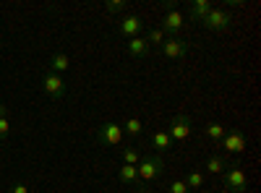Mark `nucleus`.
<instances>
[{
	"mask_svg": "<svg viewBox=\"0 0 261 193\" xmlns=\"http://www.w3.org/2000/svg\"><path fill=\"white\" fill-rule=\"evenodd\" d=\"M136 170H139V183H141V180H144V183H151V180L162 178V173H165V159H162V154L141 157V162L136 164Z\"/></svg>",
	"mask_w": 261,
	"mask_h": 193,
	"instance_id": "f257e3e1",
	"label": "nucleus"
},
{
	"mask_svg": "<svg viewBox=\"0 0 261 193\" xmlns=\"http://www.w3.org/2000/svg\"><path fill=\"white\" fill-rule=\"evenodd\" d=\"M183 13L178 11V6H175V0H167V13L162 16V32H165V37H178L180 32H183Z\"/></svg>",
	"mask_w": 261,
	"mask_h": 193,
	"instance_id": "f03ea898",
	"label": "nucleus"
},
{
	"mask_svg": "<svg viewBox=\"0 0 261 193\" xmlns=\"http://www.w3.org/2000/svg\"><path fill=\"white\" fill-rule=\"evenodd\" d=\"M167 136L172 139V144H183L188 136H191V118L183 113V115H175L170 123H167Z\"/></svg>",
	"mask_w": 261,
	"mask_h": 193,
	"instance_id": "7ed1b4c3",
	"label": "nucleus"
},
{
	"mask_svg": "<svg viewBox=\"0 0 261 193\" xmlns=\"http://www.w3.org/2000/svg\"><path fill=\"white\" fill-rule=\"evenodd\" d=\"M123 136H125L123 125H118V123H102L99 131H97V141L105 144V146H120Z\"/></svg>",
	"mask_w": 261,
	"mask_h": 193,
	"instance_id": "20e7f679",
	"label": "nucleus"
},
{
	"mask_svg": "<svg viewBox=\"0 0 261 193\" xmlns=\"http://www.w3.org/2000/svg\"><path fill=\"white\" fill-rule=\"evenodd\" d=\"M230 21H232L230 11H225V8H212L201 24H204L206 29H212V32H225V29L230 26Z\"/></svg>",
	"mask_w": 261,
	"mask_h": 193,
	"instance_id": "39448f33",
	"label": "nucleus"
},
{
	"mask_svg": "<svg viewBox=\"0 0 261 193\" xmlns=\"http://www.w3.org/2000/svg\"><path fill=\"white\" fill-rule=\"evenodd\" d=\"M162 55H165L167 60H180V58H186V55H188V42L180 39V37H167V39L162 42Z\"/></svg>",
	"mask_w": 261,
	"mask_h": 193,
	"instance_id": "423d86ee",
	"label": "nucleus"
},
{
	"mask_svg": "<svg viewBox=\"0 0 261 193\" xmlns=\"http://www.w3.org/2000/svg\"><path fill=\"white\" fill-rule=\"evenodd\" d=\"M246 185H248L246 173L238 164H230L227 173H225V188L232 190V193H246Z\"/></svg>",
	"mask_w": 261,
	"mask_h": 193,
	"instance_id": "0eeeda50",
	"label": "nucleus"
},
{
	"mask_svg": "<svg viewBox=\"0 0 261 193\" xmlns=\"http://www.w3.org/2000/svg\"><path fill=\"white\" fill-rule=\"evenodd\" d=\"M42 89H45V94L50 99H63L65 97V81L58 76V73H45V78H42Z\"/></svg>",
	"mask_w": 261,
	"mask_h": 193,
	"instance_id": "6e6552de",
	"label": "nucleus"
},
{
	"mask_svg": "<svg viewBox=\"0 0 261 193\" xmlns=\"http://www.w3.org/2000/svg\"><path fill=\"white\" fill-rule=\"evenodd\" d=\"M220 144L225 146L227 154H243L248 141H246V136H243L241 131H235V128H232V131H225V139H222Z\"/></svg>",
	"mask_w": 261,
	"mask_h": 193,
	"instance_id": "1a4fd4ad",
	"label": "nucleus"
},
{
	"mask_svg": "<svg viewBox=\"0 0 261 193\" xmlns=\"http://www.w3.org/2000/svg\"><path fill=\"white\" fill-rule=\"evenodd\" d=\"M141 26H144V21H141V16H136V13L120 16V24H118L120 34H123V37H128V39H130V37H139Z\"/></svg>",
	"mask_w": 261,
	"mask_h": 193,
	"instance_id": "9d476101",
	"label": "nucleus"
},
{
	"mask_svg": "<svg viewBox=\"0 0 261 193\" xmlns=\"http://www.w3.org/2000/svg\"><path fill=\"white\" fill-rule=\"evenodd\" d=\"M125 50H128L130 58H146L151 47H149V42H146L144 37H130V39L125 42Z\"/></svg>",
	"mask_w": 261,
	"mask_h": 193,
	"instance_id": "9b49d317",
	"label": "nucleus"
},
{
	"mask_svg": "<svg viewBox=\"0 0 261 193\" xmlns=\"http://www.w3.org/2000/svg\"><path fill=\"white\" fill-rule=\"evenodd\" d=\"M212 8H214V6H212V0H193L191 8H188V16H191L193 21H199V24H201V21L206 18V13H209Z\"/></svg>",
	"mask_w": 261,
	"mask_h": 193,
	"instance_id": "f8f14e48",
	"label": "nucleus"
},
{
	"mask_svg": "<svg viewBox=\"0 0 261 193\" xmlns=\"http://www.w3.org/2000/svg\"><path fill=\"white\" fill-rule=\"evenodd\" d=\"M71 68V58L65 55V52H55V55H50V73H65Z\"/></svg>",
	"mask_w": 261,
	"mask_h": 193,
	"instance_id": "ddd939ff",
	"label": "nucleus"
},
{
	"mask_svg": "<svg viewBox=\"0 0 261 193\" xmlns=\"http://www.w3.org/2000/svg\"><path fill=\"white\" fill-rule=\"evenodd\" d=\"M206 173H212V175H222L225 173V167H230L227 164V159H225V154H212L209 159H206Z\"/></svg>",
	"mask_w": 261,
	"mask_h": 193,
	"instance_id": "4468645a",
	"label": "nucleus"
},
{
	"mask_svg": "<svg viewBox=\"0 0 261 193\" xmlns=\"http://www.w3.org/2000/svg\"><path fill=\"white\" fill-rule=\"evenodd\" d=\"M151 146H154V152H157V154L170 152V149H172V139L167 136V131H157L154 136H151Z\"/></svg>",
	"mask_w": 261,
	"mask_h": 193,
	"instance_id": "2eb2a0df",
	"label": "nucleus"
},
{
	"mask_svg": "<svg viewBox=\"0 0 261 193\" xmlns=\"http://www.w3.org/2000/svg\"><path fill=\"white\" fill-rule=\"evenodd\" d=\"M204 133H206V139H212L214 144H220V141L225 139V125L217 123V120H209V123L204 125Z\"/></svg>",
	"mask_w": 261,
	"mask_h": 193,
	"instance_id": "dca6fc26",
	"label": "nucleus"
},
{
	"mask_svg": "<svg viewBox=\"0 0 261 193\" xmlns=\"http://www.w3.org/2000/svg\"><path fill=\"white\" fill-rule=\"evenodd\" d=\"M118 178H120V183H125V185H136V183H139V170H136V164H123L120 173H118Z\"/></svg>",
	"mask_w": 261,
	"mask_h": 193,
	"instance_id": "f3484780",
	"label": "nucleus"
},
{
	"mask_svg": "<svg viewBox=\"0 0 261 193\" xmlns=\"http://www.w3.org/2000/svg\"><path fill=\"white\" fill-rule=\"evenodd\" d=\"M123 133H128L130 139H139V136L144 133V125H141V120H139V118H128V120L123 123Z\"/></svg>",
	"mask_w": 261,
	"mask_h": 193,
	"instance_id": "a211bd4d",
	"label": "nucleus"
},
{
	"mask_svg": "<svg viewBox=\"0 0 261 193\" xmlns=\"http://www.w3.org/2000/svg\"><path fill=\"white\" fill-rule=\"evenodd\" d=\"M183 183L188 185V190H199V188H204V173L201 170H191Z\"/></svg>",
	"mask_w": 261,
	"mask_h": 193,
	"instance_id": "6ab92c4d",
	"label": "nucleus"
},
{
	"mask_svg": "<svg viewBox=\"0 0 261 193\" xmlns=\"http://www.w3.org/2000/svg\"><path fill=\"white\" fill-rule=\"evenodd\" d=\"M141 162V152L134 146H125L123 149V164H139Z\"/></svg>",
	"mask_w": 261,
	"mask_h": 193,
	"instance_id": "aec40b11",
	"label": "nucleus"
},
{
	"mask_svg": "<svg viewBox=\"0 0 261 193\" xmlns=\"http://www.w3.org/2000/svg\"><path fill=\"white\" fill-rule=\"evenodd\" d=\"M144 39L149 42V47H151V45H157V47H162V42H165L167 37H165V32H162V29L157 26V29H149V34H146Z\"/></svg>",
	"mask_w": 261,
	"mask_h": 193,
	"instance_id": "412c9836",
	"label": "nucleus"
},
{
	"mask_svg": "<svg viewBox=\"0 0 261 193\" xmlns=\"http://www.w3.org/2000/svg\"><path fill=\"white\" fill-rule=\"evenodd\" d=\"M125 8H128L125 0H107V3H105V11L107 13H123Z\"/></svg>",
	"mask_w": 261,
	"mask_h": 193,
	"instance_id": "4be33fe9",
	"label": "nucleus"
},
{
	"mask_svg": "<svg viewBox=\"0 0 261 193\" xmlns=\"http://www.w3.org/2000/svg\"><path fill=\"white\" fill-rule=\"evenodd\" d=\"M167 193H191V190H188V185H186L183 180H172V183L167 185Z\"/></svg>",
	"mask_w": 261,
	"mask_h": 193,
	"instance_id": "5701e85b",
	"label": "nucleus"
},
{
	"mask_svg": "<svg viewBox=\"0 0 261 193\" xmlns=\"http://www.w3.org/2000/svg\"><path fill=\"white\" fill-rule=\"evenodd\" d=\"M8 133H11V123H8V118H0V141H6Z\"/></svg>",
	"mask_w": 261,
	"mask_h": 193,
	"instance_id": "b1692460",
	"label": "nucleus"
},
{
	"mask_svg": "<svg viewBox=\"0 0 261 193\" xmlns=\"http://www.w3.org/2000/svg\"><path fill=\"white\" fill-rule=\"evenodd\" d=\"M8 193H29V185H27V183H13V185L8 188Z\"/></svg>",
	"mask_w": 261,
	"mask_h": 193,
	"instance_id": "393cba45",
	"label": "nucleus"
},
{
	"mask_svg": "<svg viewBox=\"0 0 261 193\" xmlns=\"http://www.w3.org/2000/svg\"><path fill=\"white\" fill-rule=\"evenodd\" d=\"M0 118H8V107L3 102H0Z\"/></svg>",
	"mask_w": 261,
	"mask_h": 193,
	"instance_id": "a878e982",
	"label": "nucleus"
},
{
	"mask_svg": "<svg viewBox=\"0 0 261 193\" xmlns=\"http://www.w3.org/2000/svg\"><path fill=\"white\" fill-rule=\"evenodd\" d=\"M141 193H154V190H141Z\"/></svg>",
	"mask_w": 261,
	"mask_h": 193,
	"instance_id": "bb28decb",
	"label": "nucleus"
}]
</instances>
